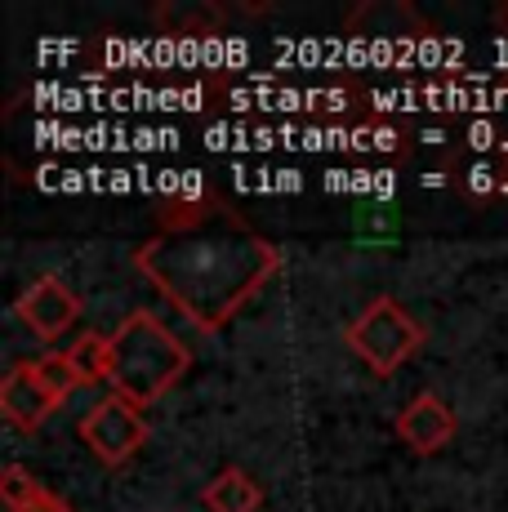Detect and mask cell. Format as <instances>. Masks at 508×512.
Returning <instances> with one entry per match:
<instances>
[{
  "mask_svg": "<svg viewBox=\"0 0 508 512\" xmlns=\"http://www.w3.org/2000/svg\"><path fill=\"white\" fill-rule=\"evenodd\" d=\"M54 406H58V397L45 388L41 374H36V361L14 366L5 374V383H0V415L14 423V428H23V432L41 428V423L50 419Z\"/></svg>",
  "mask_w": 508,
  "mask_h": 512,
  "instance_id": "cell-6",
  "label": "cell"
},
{
  "mask_svg": "<svg viewBox=\"0 0 508 512\" xmlns=\"http://www.w3.org/2000/svg\"><path fill=\"white\" fill-rule=\"evenodd\" d=\"M36 374H41L45 388H50L58 401L72 397V392L85 383V379H81V370L72 366V357H67V352H45V357L36 361Z\"/></svg>",
  "mask_w": 508,
  "mask_h": 512,
  "instance_id": "cell-11",
  "label": "cell"
},
{
  "mask_svg": "<svg viewBox=\"0 0 508 512\" xmlns=\"http://www.w3.org/2000/svg\"><path fill=\"white\" fill-rule=\"evenodd\" d=\"M67 357H72V366L81 370V379H85V383L107 379V339H103V334L85 330L81 339H76L72 348H67Z\"/></svg>",
  "mask_w": 508,
  "mask_h": 512,
  "instance_id": "cell-10",
  "label": "cell"
},
{
  "mask_svg": "<svg viewBox=\"0 0 508 512\" xmlns=\"http://www.w3.org/2000/svg\"><path fill=\"white\" fill-rule=\"evenodd\" d=\"M27 512H72V508H67V504H63V499H58V495H45L41 504H36V508H27Z\"/></svg>",
  "mask_w": 508,
  "mask_h": 512,
  "instance_id": "cell-12",
  "label": "cell"
},
{
  "mask_svg": "<svg viewBox=\"0 0 508 512\" xmlns=\"http://www.w3.org/2000/svg\"><path fill=\"white\" fill-rule=\"evenodd\" d=\"M188 366V343L152 312H130L107 334V383H112L116 397H125L139 410L161 401L188 374Z\"/></svg>",
  "mask_w": 508,
  "mask_h": 512,
  "instance_id": "cell-2",
  "label": "cell"
},
{
  "mask_svg": "<svg viewBox=\"0 0 508 512\" xmlns=\"http://www.w3.org/2000/svg\"><path fill=\"white\" fill-rule=\"evenodd\" d=\"M45 495H50V490H45L41 481H36L23 464H9L5 472H0V499H5V508H9V512H27V508H36Z\"/></svg>",
  "mask_w": 508,
  "mask_h": 512,
  "instance_id": "cell-9",
  "label": "cell"
},
{
  "mask_svg": "<svg viewBox=\"0 0 508 512\" xmlns=\"http://www.w3.org/2000/svg\"><path fill=\"white\" fill-rule=\"evenodd\" d=\"M14 317L23 321L41 343H54L76 326V317H81V299H76V290L63 277H36L14 299Z\"/></svg>",
  "mask_w": 508,
  "mask_h": 512,
  "instance_id": "cell-5",
  "label": "cell"
},
{
  "mask_svg": "<svg viewBox=\"0 0 508 512\" xmlns=\"http://www.w3.org/2000/svg\"><path fill=\"white\" fill-rule=\"evenodd\" d=\"M81 441L103 459L107 468H116L148 441V423H143L139 406H130L125 397L112 392V397H103L99 406L81 419Z\"/></svg>",
  "mask_w": 508,
  "mask_h": 512,
  "instance_id": "cell-4",
  "label": "cell"
},
{
  "mask_svg": "<svg viewBox=\"0 0 508 512\" xmlns=\"http://www.w3.org/2000/svg\"><path fill=\"white\" fill-rule=\"evenodd\" d=\"M201 499L210 512H254L263 504V490H259V481L246 477L241 468H223L219 477L201 490Z\"/></svg>",
  "mask_w": 508,
  "mask_h": 512,
  "instance_id": "cell-8",
  "label": "cell"
},
{
  "mask_svg": "<svg viewBox=\"0 0 508 512\" xmlns=\"http://www.w3.org/2000/svg\"><path fill=\"white\" fill-rule=\"evenodd\" d=\"M397 432H402V441L410 450L433 455V450H442L446 441L455 437V415L437 392H419L402 415H397Z\"/></svg>",
  "mask_w": 508,
  "mask_h": 512,
  "instance_id": "cell-7",
  "label": "cell"
},
{
  "mask_svg": "<svg viewBox=\"0 0 508 512\" xmlns=\"http://www.w3.org/2000/svg\"><path fill=\"white\" fill-rule=\"evenodd\" d=\"M344 343L366 361L375 374H393L424 348V326L397 299H370L357 321H348Z\"/></svg>",
  "mask_w": 508,
  "mask_h": 512,
  "instance_id": "cell-3",
  "label": "cell"
},
{
  "mask_svg": "<svg viewBox=\"0 0 508 512\" xmlns=\"http://www.w3.org/2000/svg\"><path fill=\"white\" fill-rule=\"evenodd\" d=\"M148 277L197 330L214 334L281 268V250L219 201H174L161 232L134 250Z\"/></svg>",
  "mask_w": 508,
  "mask_h": 512,
  "instance_id": "cell-1",
  "label": "cell"
},
{
  "mask_svg": "<svg viewBox=\"0 0 508 512\" xmlns=\"http://www.w3.org/2000/svg\"><path fill=\"white\" fill-rule=\"evenodd\" d=\"M500 32H504V36H508V5H504V9H500Z\"/></svg>",
  "mask_w": 508,
  "mask_h": 512,
  "instance_id": "cell-13",
  "label": "cell"
}]
</instances>
